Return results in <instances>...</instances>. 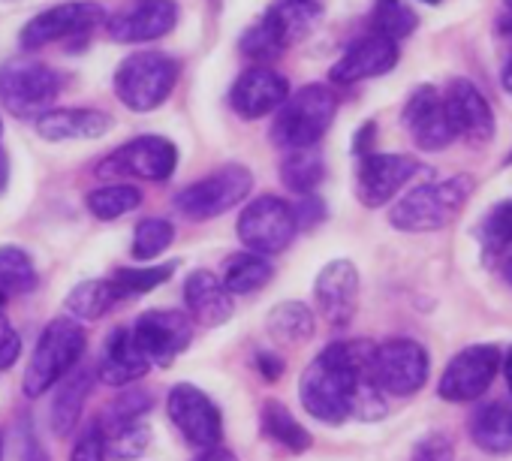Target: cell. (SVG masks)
<instances>
[{
    "label": "cell",
    "mask_w": 512,
    "mask_h": 461,
    "mask_svg": "<svg viewBox=\"0 0 512 461\" xmlns=\"http://www.w3.org/2000/svg\"><path fill=\"white\" fill-rule=\"evenodd\" d=\"M500 356L503 353L497 350V344H470L458 350L440 374L437 395L452 404L482 398L500 371Z\"/></svg>",
    "instance_id": "10"
},
{
    "label": "cell",
    "mask_w": 512,
    "mask_h": 461,
    "mask_svg": "<svg viewBox=\"0 0 512 461\" xmlns=\"http://www.w3.org/2000/svg\"><path fill=\"white\" fill-rule=\"evenodd\" d=\"M85 205L97 220H118L142 205V190L133 184H106L91 190L85 196Z\"/></svg>",
    "instance_id": "34"
},
{
    "label": "cell",
    "mask_w": 512,
    "mask_h": 461,
    "mask_svg": "<svg viewBox=\"0 0 512 461\" xmlns=\"http://www.w3.org/2000/svg\"><path fill=\"white\" fill-rule=\"evenodd\" d=\"M401 121L410 130V139L416 142V148H422V151H443L458 139L452 121L446 115L443 94L434 85H419L407 97Z\"/></svg>",
    "instance_id": "17"
},
{
    "label": "cell",
    "mask_w": 512,
    "mask_h": 461,
    "mask_svg": "<svg viewBox=\"0 0 512 461\" xmlns=\"http://www.w3.org/2000/svg\"><path fill=\"white\" fill-rule=\"evenodd\" d=\"M320 13L323 10L317 0H281L241 34V52L253 61H272L293 43L305 40L320 22Z\"/></svg>",
    "instance_id": "5"
},
{
    "label": "cell",
    "mask_w": 512,
    "mask_h": 461,
    "mask_svg": "<svg viewBox=\"0 0 512 461\" xmlns=\"http://www.w3.org/2000/svg\"><path fill=\"white\" fill-rule=\"evenodd\" d=\"M253 190V172L241 163H226L175 196V208L187 220H211L241 205Z\"/></svg>",
    "instance_id": "8"
},
{
    "label": "cell",
    "mask_w": 512,
    "mask_h": 461,
    "mask_svg": "<svg viewBox=\"0 0 512 461\" xmlns=\"http://www.w3.org/2000/svg\"><path fill=\"white\" fill-rule=\"evenodd\" d=\"M178 25V4L175 0H142V4L115 13L106 22V34L115 43H151L172 34Z\"/></svg>",
    "instance_id": "22"
},
{
    "label": "cell",
    "mask_w": 512,
    "mask_h": 461,
    "mask_svg": "<svg viewBox=\"0 0 512 461\" xmlns=\"http://www.w3.org/2000/svg\"><path fill=\"white\" fill-rule=\"evenodd\" d=\"M503 4H506V10H512V0H503Z\"/></svg>",
    "instance_id": "53"
},
{
    "label": "cell",
    "mask_w": 512,
    "mask_h": 461,
    "mask_svg": "<svg viewBox=\"0 0 512 461\" xmlns=\"http://www.w3.org/2000/svg\"><path fill=\"white\" fill-rule=\"evenodd\" d=\"M88 350V335L73 317H55L37 338L22 389L28 398L46 395L67 371H73Z\"/></svg>",
    "instance_id": "4"
},
{
    "label": "cell",
    "mask_w": 512,
    "mask_h": 461,
    "mask_svg": "<svg viewBox=\"0 0 512 461\" xmlns=\"http://www.w3.org/2000/svg\"><path fill=\"white\" fill-rule=\"evenodd\" d=\"M97 383V374L94 368L88 365H76L73 371H67L61 380H58V389H55V398H52V410H49V419H52V431L55 437H70L82 419V410H85V401L91 395Z\"/></svg>",
    "instance_id": "26"
},
{
    "label": "cell",
    "mask_w": 512,
    "mask_h": 461,
    "mask_svg": "<svg viewBox=\"0 0 512 461\" xmlns=\"http://www.w3.org/2000/svg\"><path fill=\"white\" fill-rule=\"evenodd\" d=\"M61 94V76L40 64L13 58L0 64V103L16 118H40Z\"/></svg>",
    "instance_id": "7"
},
{
    "label": "cell",
    "mask_w": 512,
    "mask_h": 461,
    "mask_svg": "<svg viewBox=\"0 0 512 461\" xmlns=\"http://www.w3.org/2000/svg\"><path fill=\"white\" fill-rule=\"evenodd\" d=\"M470 440L488 455H509L512 452V404L488 401L473 410L470 416Z\"/></svg>",
    "instance_id": "27"
},
{
    "label": "cell",
    "mask_w": 512,
    "mask_h": 461,
    "mask_svg": "<svg viewBox=\"0 0 512 461\" xmlns=\"http://www.w3.org/2000/svg\"><path fill=\"white\" fill-rule=\"evenodd\" d=\"M338 115V94L332 85L311 82L290 94L281 109L275 112L272 124V142L284 151L293 148H314Z\"/></svg>",
    "instance_id": "3"
},
{
    "label": "cell",
    "mask_w": 512,
    "mask_h": 461,
    "mask_svg": "<svg viewBox=\"0 0 512 461\" xmlns=\"http://www.w3.org/2000/svg\"><path fill=\"white\" fill-rule=\"evenodd\" d=\"M22 461H49V458H46V452L40 449V443H37L34 437H28V440H25V449H22Z\"/></svg>",
    "instance_id": "46"
},
{
    "label": "cell",
    "mask_w": 512,
    "mask_h": 461,
    "mask_svg": "<svg viewBox=\"0 0 512 461\" xmlns=\"http://www.w3.org/2000/svg\"><path fill=\"white\" fill-rule=\"evenodd\" d=\"M293 205L281 196H256L238 214V242L244 251L275 257L284 254L296 239Z\"/></svg>",
    "instance_id": "9"
},
{
    "label": "cell",
    "mask_w": 512,
    "mask_h": 461,
    "mask_svg": "<svg viewBox=\"0 0 512 461\" xmlns=\"http://www.w3.org/2000/svg\"><path fill=\"white\" fill-rule=\"evenodd\" d=\"M500 371H503L506 389H509V395H512V347L506 350V356H500Z\"/></svg>",
    "instance_id": "48"
},
{
    "label": "cell",
    "mask_w": 512,
    "mask_h": 461,
    "mask_svg": "<svg viewBox=\"0 0 512 461\" xmlns=\"http://www.w3.org/2000/svg\"><path fill=\"white\" fill-rule=\"evenodd\" d=\"M106 455H109V449H106L103 425L100 422L85 425L70 449V461H106Z\"/></svg>",
    "instance_id": "41"
},
{
    "label": "cell",
    "mask_w": 512,
    "mask_h": 461,
    "mask_svg": "<svg viewBox=\"0 0 512 461\" xmlns=\"http://www.w3.org/2000/svg\"><path fill=\"white\" fill-rule=\"evenodd\" d=\"M7 181H10V157L4 148H0V193L7 190Z\"/></svg>",
    "instance_id": "49"
},
{
    "label": "cell",
    "mask_w": 512,
    "mask_h": 461,
    "mask_svg": "<svg viewBox=\"0 0 512 461\" xmlns=\"http://www.w3.org/2000/svg\"><path fill=\"white\" fill-rule=\"evenodd\" d=\"M374 341H335L302 374L299 401L323 425L350 419L377 422L389 413V395L374 380Z\"/></svg>",
    "instance_id": "1"
},
{
    "label": "cell",
    "mask_w": 512,
    "mask_h": 461,
    "mask_svg": "<svg viewBox=\"0 0 512 461\" xmlns=\"http://www.w3.org/2000/svg\"><path fill=\"white\" fill-rule=\"evenodd\" d=\"M253 365H256V371H260L263 374V380H281V374H284V359L281 356H275L272 350H260V353H256L253 356Z\"/></svg>",
    "instance_id": "45"
},
{
    "label": "cell",
    "mask_w": 512,
    "mask_h": 461,
    "mask_svg": "<svg viewBox=\"0 0 512 461\" xmlns=\"http://www.w3.org/2000/svg\"><path fill=\"white\" fill-rule=\"evenodd\" d=\"M419 169L422 163L416 157L365 151L359 154V166H356V196L365 208H383L401 193V187Z\"/></svg>",
    "instance_id": "15"
},
{
    "label": "cell",
    "mask_w": 512,
    "mask_h": 461,
    "mask_svg": "<svg viewBox=\"0 0 512 461\" xmlns=\"http://www.w3.org/2000/svg\"><path fill=\"white\" fill-rule=\"evenodd\" d=\"M371 22H374V31L377 34H383V37H389L395 43L398 40H407L419 28L416 13L407 4H401V0H377Z\"/></svg>",
    "instance_id": "36"
},
{
    "label": "cell",
    "mask_w": 512,
    "mask_h": 461,
    "mask_svg": "<svg viewBox=\"0 0 512 461\" xmlns=\"http://www.w3.org/2000/svg\"><path fill=\"white\" fill-rule=\"evenodd\" d=\"M151 362L145 359V353L139 350L136 338H133V329H112L106 344H103V356L97 362V380L106 383V386H130L136 380H142L148 374Z\"/></svg>",
    "instance_id": "23"
},
{
    "label": "cell",
    "mask_w": 512,
    "mask_h": 461,
    "mask_svg": "<svg viewBox=\"0 0 512 461\" xmlns=\"http://www.w3.org/2000/svg\"><path fill=\"white\" fill-rule=\"evenodd\" d=\"M326 178V163L323 157L314 151V148H293L287 151L284 163H281V181L299 193V196H308L314 193Z\"/></svg>",
    "instance_id": "33"
},
{
    "label": "cell",
    "mask_w": 512,
    "mask_h": 461,
    "mask_svg": "<svg viewBox=\"0 0 512 461\" xmlns=\"http://www.w3.org/2000/svg\"><path fill=\"white\" fill-rule=\"evenodd\" d=\"M103 22V7L91 0H73V4H58L43 10L22 28V49L37 52L67 37H85Z\"/></svg>",
    "instance_id": "16"
},
{
    "label": "cell",
    "mask_w": 512,
    "mask_h": 461,
    "mask_svg": "<svg viewBox=\"0 0 512 461\" xmlns=\"http://www.w3.org/2000/svg\"><path fill=\"white\" fill-rule=\"evenodd\" d=\"M19 356H22V338L10 326V320L0 314V371L13 368L19 362Z\"/></svg>",
    "instance_id": "43"
},
{
    "label": "cell",
    "mask_w": 512,
    "mask_h": 461,
    "mask_svg": "<svg viewBox=\"0 0 512 461\" xmlns=\"http://www.w3.org/2000/svg\"><path fill=\"white\" fill-rule=\"evenodd\" d=\"M178 166V148L166 136H136L127 145L115 148L97 172L106 178H142L166 181Z\"/></svg>",
    "instance_id": "12"
},
{
    "label": "cell",
    "mask_w": 512,
    "mask_h": 461,
    "mask_svg": "<svg viewBox=\"0 0 512 461\" xmlns=\"http://www.w3.org/2000/svg\"><path fill=\"white\" fill-rule=\"evenodd\" d=\"M112 124V115L100 109H49L37 118V133L49 142H82L106 136Z\"/></svg>",
    "instance_id": "25"
},
{
    "label": "cell",
    "mask_w": 512,
    "mask_h": 461,
    "mask_svg": "<svg viewBox=\"0 0 512 461\" xmlns=\"http://www.w3.org/2000/svg\"><path fill=\"white\" fill-rule=\"evenodd\" d=\"M500 275H503V281L512 287V254H509V257H503V263H500Z\"/></svg>",
    "instance_id": "51"
},
{
    "label": "cell",
    "mask_w": 512,
    "mask_h": 461,
    "mask_svg": "<svg viewBox=\"0 0 512 461\" xmlns=\"http://www.w3.org/2000/svg\"><path fill=\"white\" fill-rule=\"evenodd\" d=\"M172 242H175V226L169 220H163V217H148V220H142L136 226L130 254L139 263H151L160 254H166Z\"/></svg>",
    "instance_id": "35"
},
{
    "label": "cell",
    "mask_w": 512,
    "mask_h": 461,
    "mask_svg": "<svg viewBox=\"0 0 512 461\" xmlns=\"http://www.w3.org/2000/svg\"><path fill=\"white\" fill-rule=\"evenodd\" d=\"M260 428H263V434L269 437V440H275L278 446H284V449H290V452H308L311 446H314V437H311V431L293 416V410L290 407H284L281 401H275V398H269L266 404H263V410H260Z\"/></svg>",
    "instance_id": "31"
},
{
    "label": "cell",
    "mask_w": 512,
    "mask_h": 461,
    "mask_svg": "<svg viewBox=\"0 0 512 461\" xmlns=\"http://www.w3.org/2000/svg\"><path fill=\"white\" fill-rule=\"evenodd\" d=\"M479 236H482L488 251H503V248L512 245V199H503V202L491 205V211L482 217Z\"/></svg>",
    "instance_id": "40"
},
{
    "label": "cell",
    "mask_w": 512,
    "mask_h": 461,
    "mask_svg": "<svg viewBox=\"0 0 512 461\" xmlns=\"http://www.w3.org/2000/svg\"><path fill=\"white\" fill-rule=\"evenodd\" d=\"M443 106L455 127V136H464L476 148H482L494 139L491 103L470 79H452L443 91Z\"/></svg>",
    "instance_id": "19"
},
{
    "label": "cell",
    "mask_w": 512,
    "mask_h": 461,
    "mask_svg": "<svg viewBox=\"0 0 512 461\" xmlns=\"http://www.w3.org/2000/svg\"><path fill=\"white\" fill-rule=\"evenodd\" d=\"M175 272V263H166V266H148V269H118L112 275V281L121 287L124 299H133V296H145L151 290H157L160 284H166Z\"/></svg>",
    "instance_id": "38"
},
{
    "label": "cell",
    "mask_w": 512,
    "mask_h": 461,
    "mask_svg": "<svg viewBox=\"0 0 512 461\" xmlns=\"http://www.w3.org/2000/svg\"><path fill=\"white\" fill-rule=\"evenodd\" d=\"M121 389L124 392L112 398V404L106 407L103 419H97L103 425V431L106 428H115V425H124V422H136V419H142L154 407V398H151L148 389H136L133 383L130 386H121Z\"/></svg>",
    "instance_id": "37"
},
{
    "label": "cell",
    "mask_w": 512,
    "mask_h": 461,
    "mask_svg": "<svg viewBox=\"0 0 512 461\" xmlns=\"http://www.w3.org/2000/svg\"><path fill=\"white\" fill-rule=\"evenodd\" d=\"M293 217H296V226L299 229H314L317 223L326 220V205H323V199H317L314 193H308V196H302L299 205H293Z\"/></svg>",
    "instance_id": "44"
},
{
    "label": "cell",
    "mask_w": 512,
    "mask_h": 461,
    "mask_svg": "<svg viewBox=\"0 0 512 461\" xmlns=\"http://www.w3.org/2000/svg\"><path fill=\"white\" fill-rule=\"evenodd\" d=\"M266 329L272 335L275 344L284 347H299L308 344L317 332V317L305 302H281L269 311L266 317Z\"/></svg>",
    "instance_id": "29"
},
{
    "label": "cell",
    "mask_w": 512,
    "mask_h": 461,
    "mask_svg": "<svg viewBox=\"0 0 512 461\" xmlns=\"http://www.w3.org/2000/svg\"><path fill=\"white\" fill-rule=\"evenodd\" d=\"M121 302H127V299H124L121 287L112 278H91V281L76 284L67 293L64 305L73 314V320H100L112 308H118Z\"/></svg>",
    "instance_id": "28"
},
{
    "label": "cell",
    "mask_w": 512,
    "mask_h": 461,
    "mask_svg": "<svg viewBox=\"0 0 512 461\" xmlns=\"http://www.w3.org/2000/svg\"><path fill=\"white\" fill-rule=\"evenodd\" d=\"M395 64H398V43L374 31V34L356 40L338 58V64L329 70V79H332V85H356L365 79L386 76L389 70H395Z\"/></svg>",
    "instance_id": "21"
},
{
    "label": "cell",
    "mask_w": 512,
    "mask_h": 461,
    "mask_svg": "<svg viewBox=\"0 0 512 461\" xmlns=\"http://www.w3.org/2000/svg\"><path fill=\"white\" fill-rule=\"evenodd\" d=\"M166 410L178 434L199 449H211L223 437V416L220 407L193 383H175L166 398Z\"/></svg>",
    "instance_id": "13"
},
{
    "label": "cell",
    "mask_w": 512,
    "mask_h": 461,
    "mask_svg": "<svg viewBox=\"0 0 512 461\" xmlns=\"http://www.w3.org/2000/svg\"><path fill=\"white\" fill-rule=\"evenodd\" d=\"M425 4H440V0H425Z\"/></svg>",
    "instance_id": "54"
},
{
    "label": "cell",
    "mask_w": 512,
    "mask_h": 461,
    "mask_svg": "<svg viewBox=\"0 0 512 461\" xmlns=\"http://www.w3.org/2000/svg\"><path fill=\"white\" fill-rule=\"evenodd\" d=\"M178 82V64L163 52H136L115 70V97L130 112L160 109Z\"/></svg>",
    "instance_id": "6"
},
{
    "label": "cell",
    "mask_w": 512,
    "mask_h": 461,
    "mask_svg": "<svg viewBox=\"0 0 512 461\" xmlns=\"http://www.w3.org/2000/svg\"><path fill=\"white\" fill-rule=\"evenodd\" d=\"M500 85H503V91L512 97V58H509V64L503 67V76H500Z\"/></svg>",
    "instance_id": "50"
},
{
    "label": "cell",
    "mask_w": 512,
    "mask_h": 461,
    "mask_svg": "<svg viewBox=\"0 0 512 461\" xmlns=\"http://www.w3.org/2000/svg\"><path fill=\"white\" fill-rule=\"evenodd\" d=\"M410 461H455V443L443 431H431L416 440Z\"/></svg>",
    "instance_id": "42"
},
{
    "label": "cell",
    "mask_w": 512,
    "mask_h": 461,
    "mask_svg": "<svg viewBox=\"0 0 512 461\" xmlns=\"http://www.w3.org/2000/svg\"><path fill=\"white\" fill-rule=\"evenodd\" d=\"M431 371L428 350L413 338H392L374 350V380L392 398L416 395Z\"/></svg>",
    "instance_id": "11"
},
{
    "label": "cell",
    "mask_w": 512,
    "mask_h": 461,
    "mask_svg": "<svg viewBox=\"0 0 512 461\" xmlns=\"http://www.w3.org/2000/svg\"><path fill=\"white\" fill-rule=\"evenodd\" d=\"M106 449L118 458H136L145 452V446L151 443V428L136 419V422H124L115 428H106Z\"/></svg>",
    "instance_id": "39"
},
{
    "label": "cell",
    "mask_w": 512,
    "mask_h": 461,
    "mask_svg": "<svg viewBox=\"0 0 512 461\" xmlns=\"http://www.w3.org/2000/svg\"><path fill=\"white\" fill-rule=\"evenodd\" d=\"M199 461H238L229 449H223L220 443L217 446H211V449H205V455L199 458Z\"/></svg>",
    "instance_id": "47"
},
{
    "label": "cell",
    "mask_w": 512,
    "mask_h": 461,
    "mask_svg": "<svg viewBox=\"0 0 512 461\" xmlns=\"http://www.w3.org/2000/svg\"><path fill=\"white\" fill-rule=\"evenodd\" d=\"M184 305L193 323L199 326H223L235 305H232V293L220 284V275L208 272V269H196L187 281H184Z\"/></svg>",
    "instance_id": "24"
},
{
    "label": "cell",
    "mask_w": 512,
    "mask_h": 461,
    "mask_svg": "<svg viewBox=\"0 0 512 461\" xmlns=\"http://www.w3.org/2000/svg\"><path fill=\"white\" fill-rule=\"evenodd\" d=\"M0 133H4V121H0Z\"/></svg>",
    "instance_id": "55"
},
{
    "label": "cell",
    "mask_w": 512,
    "mask_h": 461,
    "mask_svg": "<svg viewBox=\"0 0 512 461\" xmlns=\"http://www.w3.org/2000/svg\"><path fill=\"white\" fill-rule=\"evenodd\" d=\"M0 458H4V437H0Z\"/></svg>",
    "instance_id": "52"
},
{
    "label": "cell",
    "mask_w": 512,
    "mask_h": 461,
    "mask_svg": "<svg viewBox=\"0 0 512 461\" xmlns=\"http://www.w3.org/2000/svg\"><path fill=\"white\" fill-rule=\"evenodd\" d=\"M40 287V272L31 254L19 245L0 248V302L10 296H28Z\"/></svg>",
    "instance_id": "32"
},
{
    "label": "cell",
    "mask_w": 512,
    "mask_h": 461,
    "mask_svg": "<svg viewBox=\"0 0 512 461\" xmlns=\"http://www.w3.org/2000/svg\"><path fill=\"white\" fill-rule=\"evenodd\" d=\"M473 193L470 175H452L440 181H428L404 193L389 208V223L398 233H437L449 226Z\"/></svg>",
    "instance_id": "2"
},
{
    "label": "cell",
    "mask_w": 512,
    "mask_h": 461,
    "mask_svg": "<svg viewBox=\"0 0 512 461\" xmlns=\"http://www.w3.org/2000/svg\"><path fill=\"white\" fill-rule=\"evenodd\" d=\"M287 97H290V82L278 70L250 67L235 79L229 103L235 115H241L244 121H260L266 115H275Z\"/></svg>",
    "instance_id": "20"
},
{
    "label": "cell",
    "mask_w": 512,
    "mask_h": 461,
    "mask_svg": "<svg viewBox=\"0 0 512 461\" xmlns=\"http://www.w3.org/2000/svg\"><path fill=\"white\" fill-rule=\"evenodd\" d=\"M314 302L332 329L350 326L359 308V269L350 260H332L314 281Z\"/></svg>",
    "instance_id": "18"
},
{
    "label": "cell",
    "mask_w": 512,
    "mask_h": 461,
    "mask_svg": "<svg viewBox=\"0 0 512 461\" xmlns=\"http://www.w3.org/2000/svg\"><path fill=\"white\" fill-rule=\"evenodd\" d=\"M196 323L184 311H169V308H154L139 314L133 326V338L145 359L157 368H169L193 341Z\"/></svg>",
    "instance_id": "14"
},
{
    "label": "cell",
    "mask_w": 512,
    "mask_h": 461,
    "mask_svg": "<svg viewBox=\"0 0 512 461\" xmlns=\"http://www.w3.org/2000/svg\"><path fill=\"white\" fill-rule=\"evenodd\" d=\"M272 278H275V266L269 263V257L253 254V251L232 254L223 263V272H220V284L232 296H250L256 290H263Z\"/></svg>",
    "instance_id": "30"
}]
</instances>
